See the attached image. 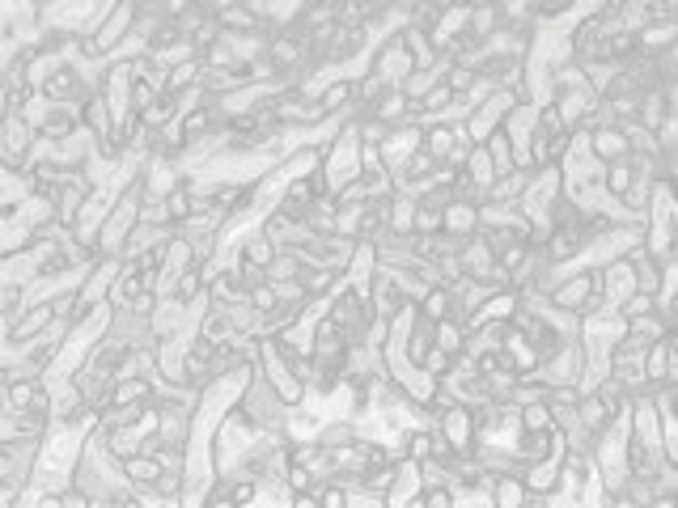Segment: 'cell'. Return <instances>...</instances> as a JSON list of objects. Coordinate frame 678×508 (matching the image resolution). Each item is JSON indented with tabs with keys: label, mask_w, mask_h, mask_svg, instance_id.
<instances>
[{
	"label": "cell",
	"mask_w": 678,
	"mask_h": 508,
	"mask_svg": "<svg viewBox=\"0 0 678 508\" xmlns=\"http://www.w3.org/2000/svg\"><path fill=\"white\" fill-rule=\"evenodd\" d=\"M530 500V487L522 479V470H496V479H492V504L496 508H517V504H526Z\"/></svg>",
	"instance_id": "8"
},
{
	"label": "cell",
	"mask_w": 678,
	"mask_h": 508,
	"mask_svg": "<svg viewBox=\"0 0 678 508\" xmlns=\"http://www.w3.org/2000/svg\"><path fill=\"white\" fill-rule=\"evenodd\" d=\"M640 123H645L649 132H666V123H670V98H666V85L645 89V98H640Z\"/></svg>",
	"instance_id": "10"
},
{
	"label": "cell",
	"mask_w": 678,
	"mask_h": 508,
	"mask_svg": "<svg viewBox=\"0 0 678 508\" xmlns=\"http://www.w3.org/2000/svg\"><path fill=\"white\" fill-rule=\"evenodd\" d=\"M106 445H111V453L119 462H128V458H136V453H145V432H140L136 424L106 428Z\"/></svg>",
	"instance_id": "13"
},
{
	"label": "cell",
	"mask_w": 678,
	"mask_h": 508,
	"mask_svg": "<svg viewBox=\"0 0 678 508\" xmlns=\"http://www.w3.org/2000/svg\"><path fill=\"white\" fill-rule=\"evenodd\" d=\"M204 56H191L183 64H174L166 68V85H162V94H183V89H195V85H204Z\"/></svg>",
	"instance_id": "12"
},
{
	"label": "cell",
	"mask_w": 678,
	"mask_h": 508,
	"mask_svg": "<svg viewBox=\"0 0 678 508\" xmlns=\"http://www.w3.org/2000/svg\"><path fill=\"white\" fill-rule=\"evenodd\" d=\"M674 39H678V22H653V26L640 30V51H645V56H657V51H666Z\"/></svg>",
	"instance_id": "15"
},
{
	"label": "cell",
	"mask_w": 678,
	"mask_h": 508,
	"mask_svg": "<svg viewBox=\"0 0 678 508\" xmlns=\"http://www.w3.org/2000/svg\"><path fill=\"white\" fill-rule=\"evenodd\" d=\"M479 208L484 204H467V199H454L450 208H445V233H454V238H475L479 233Z\"/></svg>",
	"instance_id": "9"
},
{
	"label": "cell",
	"mask_w": 678,
	"mask_h": 508,
	"mask_svg": "<svg viewBox=\"0 0 678 508\" xmlns=\"http://www.w3.org/2000/svg\"><path fill=\"white\" fill-rule=\"evenodd\" d=\"M174 225H157V221H140L132 229V238L128 246H123V259H140V254H149V250H162L170 238H174Z\"/></svg>",
	"instance_id": "3"
},
{
	"label": "cell",
	"mask_w": 678,
	"mask_h": 508,
	"mask_svg": "<svg viewBox=\"0 0 678 508\" xmlns=\"http://www.w3.org/2000/svg\"><path fill=\"white\" fill-rule=\"evenodd\" d=\"M590 149L598 161H619V157H632V140L619 123H606V127H594L590 132Z\"/></svg>",
	"instance_id": "4"
},
{
	"label": "cell",
	"mask_w": 678,
	"mask_h": 508,
	"mask_svg": "<svg viewBox=\"0 0 678 508\" xmlns=\"http://www.w3.org/2000/svg\"><path fill=\"white\" fill-rule=\"evenodd\" d=\"M560 458H564V453H551V458L526 462L522 479H526V487H530V496H547V500H551V492L560 487Z\"/></svg>",
	"instance_id": "5"
},
{
	"label": "cell",
	"mask_w": 678,
	"mask_h": 508,
	"mask_svg": "<svg viewBox=\"0 0 678 508\" xmlns=\"http://www.w3.org/2000/svg\"><path fill=\"white\" fill-rule=\"evenodd\" d=\"M204 293H208V280H204V271H200V267H187L183 276L174 280V293H170V297H174V301H183V305H191V301H200Z\"/></svg>",
	"instance_id": "17"
},
{
	"label": "cell",
	"mask_w": 678,
	"mask_h": 508,
	"mask_svg": "<svg viewBox=\"0 0 678 508\" xmlns=\"http://www.w3.org/2000/svg\"><path fill=\"white\" fill-rule=\"evenodd\" d=\"M636 183V166H632V157H619V161H606V191L611 195H628Z\"/></svg>",
	"instance_id": "16"
},
{
	"label": "cell",
	"mask_w": 678,
	"mask_h": 508,
	"mask_svg": "<svg viewBox=\"0 0 678 508\" xmlns=\"http://www.w3.org/2000/svg\"><path fill=\"white\" fill-rule=\"evenodd\" d=\"M339 284H344V271L323 267V263H306V267H301V288H306L310 301H327Z\"/></svg>",
	"instance_id": "7"
},
{
	"label": "cell",
	"mask_w": 678,
	"mask_h": 508,
	"mask_svg": "<svg viewBox=\"0 0 678 508\" xmlns=\"http://www.w3.org/2000/svg\"><path fill=\"white\" fill-rule=\"evenodd\" d=\"M475 81H479V68H475V64H467V60H454V64H450V72H445V85H450L458 98H467L471 89H475Z\"/></svg>",
	"instance_id": "18"
},
{
	"label": "cell",
	"mask_w": 678,
	"mask_h": 508,
	"mask_svg": "<svg viewBox=\"0 0 678 508\" xmlns=\"http://www.w3.org/2000/svg\"><path fill=\"white\" fill-rule=\"evenodd\" d=\"M517 415H522V432H551L556 428V415H551L547 403H526V407H517Z\"/></svg>",
	"instance_id": "19"
},
{
	"label": "cell",
	"mask_w": 678,
	"mask_h": 508,
	"mask_svg": "<svg viewBox=\"0 0 678 508\" xmlns=\"http://www.w3.org/2000/svg\"><path fill=\"white\" fill-rule=\"evenodd\" d=\"M416 68H420V64H416V56H412V47H407L403 30L386 34V39L373 47V56H369V72H378V77H386L390 85H403Z\"/></svg>",
	"instance_id": "2"
},
{
	"label": "cell",
	"mask_w": 678,
	"mask_h": 508,
	"mask_svg": "<svg viewBox=\"0 0 678 508\" xmlns=\"http://www.w3.org/2000/svg\"><path fill=\"white\" fill-rule=\"evenodd\" d=\"M361 149H365V136H361V123H348L344 132H339L331 144H327V161H323V178H327V191L339 195L348 183H356L365 170L361 161Z\"/></svg>",
	"instance_id": "1"
},
{
	"label": "cell",
	"mask_w": 678,
	"mask_h": 508,
	"mask_svg": "<svg viewBox=\"0 0 678 508\" xmlns=\"http://www.w3.org/2000/svg\"><path fill=\"white\" fill-rule=\"evenodd\" d=\"M602 288H606V297H611L615 305H623L632 293H636V267L628 259H615V263H606L602 267Z\"/></svg>",
	"instance_id": "6"
},
{
	"label": "cell",
	"mask_w": 678,
	"mask_h": 508,
	"mask_svg": "<svg viewBox=\"0 0 678 508\" xmlns=\"http://www.w3.org/2000/svg\"><path fill=\"white\" fill-rule=\"evenodd\" d=\"M462 170H467L475 183L484 187V195H488V187L496 183V178H501V174H496V161H492V153H488V144H475L471 157H467V166H462Z\"/></svg>",
	"instance_id": "14"
},
{
	"label": "cell",
	"mask_w": 678,
	"mask_h": 508,
	"mask_svg": "<svg viewBox=\"0 0 678 508\" xmlns=\"http://www.w3.org/2000/svg\"><path fill=\"white\" fill-rule=\"evenodd\" d=\"M530 174H534V170H509V174H501V178H496V183L488 187L484 204H517V199L526 195V187H530Z\"/></svg>",
	"instance_id": "11"
},
{
	"label": "cell",
	"mask_w": 678,
	"mask_h": 508,
	"mask_svg": "<svg viewBox=\"0 0 678 508\" xmlns=\"http://www.w3.org/2000/svg\"><path fill=\"white\" fill-rule=\"evenodd\" d=\"M335 199H339V204H352V208H356V204H373V191H369L365 178H356V183H348Z\"/></svg>",
	"instance_id": "20"
}]
</instances>
